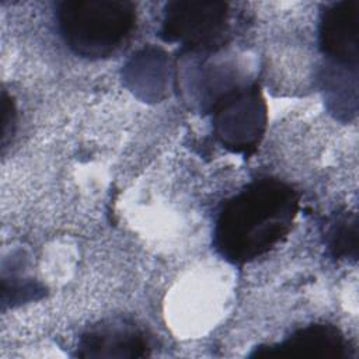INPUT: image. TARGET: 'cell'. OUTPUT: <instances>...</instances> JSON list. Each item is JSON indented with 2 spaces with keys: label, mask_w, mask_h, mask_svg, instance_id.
<instances>
[{
  "label": "cell",
  "mask_w": 359,
  "mask_h": 359,
  "mask_svg": "<svg viewBox=\"0 0 359 359\" xmlns=\"http://www.w3.org/2000/svg\"><path fill=\"white\" fill-rule=\"evenodd\" d=\"M56 18L74 53L100 59L112 55L130 35L136 8L128 0H65L56 6Z\"/></svg>",
  "instance_id": "cell-2"
},
{
  "label": "cell",
  "mask_w": 359,
  "mask_h": 359,
  "mask_svg": "<svg viewBox=\"0 0 359 359\" xmlns=\"http://www.w3.org/2000/svg\"><path fill=\"white\" fill-rule=\"evenodd\" d=\"M327 244L334 257L356 258L358 255V219L355 213H342L328 226Z\"/></svg>",
  "instance_id": "cell-8"
},
{
  "label": "cell",
  "mask_w": 359,
  "mask_h": 359,
  "mask_svg": "<svg viewBox=\"0 0 359 359\" xmlns=\"http://www.w3.org/2000/svg\"><path fill=\"white\" fill-rule=\"evenodd\" d=\"M299 210V194L276 178L250 182L222 206L215 247L233 264L250 262L273 248L289 233Z\"/></svg>",
  "instance_id": "cell-1"
},
{
  "label": "cell",
  "mask_w": 359,
  "mask_h": 359,
  "mask_svg": "<svg viewBox=\"0 0 359 359\" xmlns=\"http://www.w3.org/2000/svg\"><path fill=\"white\" fill-rule=\"evenodd\" d=\"M150 341L143 330L128 321H109L93 327L79 341L80 358H143Z\"/></svg>",
  "instance_id": "cell-7"
},
{
  "label": "cell",
  "mask_w": 359,
  "mask_h": 359,
  "mask_svg": "<svg viewBox=\"0 0 359 359\" xmlns=\"http://www.w3.org/2000/svg\"><path fill=\"white\" fill-rule=\"evenodd\" d=\"M229 28V4L223 1H170L160 35L189 50H213L224 41Z\"/></svg>",
  "instance_id": "cell-3"
},
{
  "label": "cell",
  "mask_w": 359,
  "mask_h": 359,
  "mask_svg": "<svg viewBox=\"0 0 359 359\" xmlns=\"http://www.w3.org/2000/svg\"><path fill=\"white\" fill-rule=\"evenodd\" d=\"M251 356L349 359L352 358V351L337 327L331 324H311L296 331L280 344L257 348Z\"/></svg>",
  "instance_id": "cell-6"
},
{
  "label": "cell",
  "mask_w": 359,
  "mask_h": 359,
  "mask_svg": "<svg viewBox=\"0 0 359 359\" xmlns=\"http://www.w3.org/2000/svg\"><path fill=\"white\" fill-rule=\"evenodd\" d=\"M358 32V0H342L323 11L320 20V48L334 65L356 70L359 56Z\"/></svg>",
  "instance_id": "cell-5"
},
{
  "label": "cell",
  "mask_w": 359,
  "mask_h": 359,
  "mask_svg": "<svg viewBox=\"0 0 359 359\" xmlns=\"http://www.w3.org/2000/svg\"><path fill=\"white\" fill-rule=\"evenodd\" d=\"M215 132L237 153L252 151L265 129L266 108L257 86H237L220 94L213 107Z\"/></svg>",
  "instance_id": "cell-4"
}]
</instances>
